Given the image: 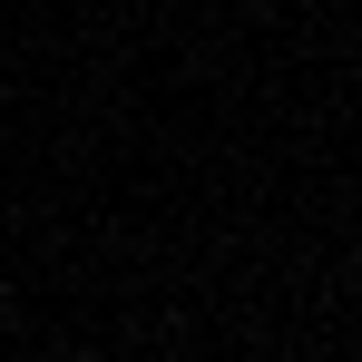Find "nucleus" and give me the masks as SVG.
<instances>
[]
</instances>
